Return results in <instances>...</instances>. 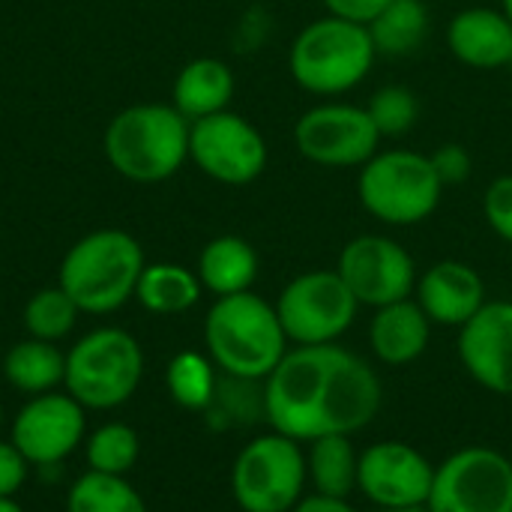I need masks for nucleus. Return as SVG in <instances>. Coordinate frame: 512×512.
Returning a JSON list of instances; mask_svg holds the SVG:
<instances>
[{
    "instance_id": "6e6552de",
    "label": "nucleus",
    "mask_w": 512,
    "mask_h": 512,
    "mask_svg": "<svg viewBox=\"0 0 512 512\" xmlns=\"http://www.w3.org/2000/svg\"><path fill=\"white\" fill-rule=\"evenodd\" d=\"M306 483V453L282 432L252 438L231 465V495L243 512H291L306 498Z\"/></svg>"
},
{
    "instance_id": "b1692460",
    "label": "nucleus",
    "mask_w": 512,
    "mask_h": 512,
    "mask_svg": "<svg viewBox=\"0 0 512 512\" xmlns=\"http://www.w3.org/2000/svg\"><path fill=\"white\" fill-rule=\"evenodd\" d=\"M357 465H360V453L345 435H330L309 444L306 471L315 495L348 498L351 492H357Z\"/></svg>"
},
{
    "instance_id": "dca6fc26",
    "label": "nucleus",
    "mask_w": 512,
    "mask_h": 512,
    "mask_svg": "<svg viewBox=\"0 0 512 512\" xmlns=\"http://www.w3.org/2000/svg\"><path fill=\"white\" fill-rule=\"evenodd\" d=\"M459 360L465 372L495 396H512V300L486 306L459 327Z\"/></svg>"
},
{
    "instance_id": "473e14b6",
    "label": "nucleus",
    "mask_w": 512,
    "mask_h": 512,
    "mask_svg": "<svg viewBox=\"0 0 512 512\" xmlns=\"http://www.w3.org/2000/svg\"><path fill=\"white\" fill-rule=\"evenodd\" d=\"M27 459L15 450L12 441H0V498H15L27 480Z\"/></svg>"
},
{
    "instance_id": "412c9836",
    "label": "nucleus",
    "mask_w": 512,
    "mask_h": 512,
    "mask_svg": "<svg viewBox=\"0 0 512 512\" xmlns=\"http://www.w3.org/2000/svg\"><path fill=\"white\" fill-rule=\"evenodd\" d=\"M198 279L216 297H231L252 291L258 279V252L249 240L237 234H222L210 240L198 255Z\"/></svg>"
},
{
    "instance_id": "6ab92c4d",
    "label": "nucleus",
    "mask_w": 512,
    "mask_h": 512,
    "mask_svg": "<svg viewBox=\"0 0 512 512\" xmlns=\"http://www.w3.org/2000/svg\"><path fill=\"white\" fill-rule=\"evenodd\" d=\"M432 339V321L414 297L375 309L369 324L372 354L384 366H411L420 360Z\"/></svg>"
},
{
    "instance_id": "f257e3e1",
    "label": "nucleus",
    "mask_w": 512,
    "mask_h": 512,
    "mask_svg": "<svg viewBox=\"0 0 512 512\" xmlns=\"http://www.w3.org/2000/svg\"><path fill=\"white\" fill-rule=\"evenodd\" d=\"M261 402L273 432L312 444L363 432L381 411L384 387L369 360L339 342L297 345L264 378Z\"/></svg>"
},
{
    "instance_id": "7ed1b4c3",
    "label": "nucleus",
    "mask_w": 512,
    "mask_h": 512,
    "mask_svg": "<svg viewBox=\"0 0 512 512\" xmlns=\"http://www.w3.org/2000/svg\"><path fill=\"white\" fill-rule=\"evenodd\" d=\"M141 243L117 228L81 237L60 261L57 285L87 315H108L135 297L144 273Z\"/></svg>"
},
{
    "instance_id": "c9c22d12",
    "label": "nucleus",
    "mask_w": 512,
    "mask_h": 512,
    "mask_svg": "<svg viewBox=\"0 0 512 512\" xmlns=\"http://www.w3.org/2000/svg\"><path fill=\"white\" fill-rule=\"evenodd\" d=\"M0 512H24V510L15 504V498H0Z\"/></svg>"
},
{
    "instance_id": "e433bc0d",
    "label": "nucleus",
    "mask_w": 512,
    "mask_h": 512,
    "mask_svg": "<svg viewBox=\"0 0 512 512\" xmlns=\"http://www.w3.org/2000/svg\"><path fill=\"white\" fill-rule=\"evenodd\" d=\"M378 512H429V507H399V510H378Z\"/></svg>"
},
{
    "instance_id": "c85d7f7f",
    "label": "nucleus",
    "mask_w": 512,
    "mask_h": 512,
    "mask_svg": "<svg viewBox=\"0 0 512 512\" xmlns=\"http://www.w3.org/2000/svg\"><path fill=\"white\" fill-rule=\"evenodd\" d=\"M78 312L81 309L72 303V297L60 285L57 288H42L24 306V327H27V333L33 339L60 342L75 330Z\"/></svg>"
},
{
    "instance_id": "2f4dec72",
    "label": "nucleus",
    "mask_w": 512,
    "mask_h": 512,
    "mask_svg": "<svg viewBox=\"0 0 512 512\" xmlns=\"http://www.w3.org/2000/svg\"><path fill=\"white\" fill-rule=\"evenodd\" d=\"M432 165H435V174L441 177L444 186H456V183H465L471 177V153L450 141V144H441L435 153H429Z\"/></svg>"
},
{
    "instance_id": "f704fd0d",
    "label": "nucleus",
    "mask_w": 512,
    "mask_h": 512,
    "mask_svg": "<svg viewBox=\"0 0 512 512\" xmlns=\"http://www.w3.org/2000/svg\"><path fill=\"white\" fill-rule=\"evenodd\" d=\"M291 512H360L348 504V498H327V495H306Z\"/></svg>"
},
{
    "instance_id": "9b49d317",
    "label": "nucleus",
    "mask_w": 512,
    "mask_h": 512,
    "mask_svg": "<svg viewBox=\"0 0 512 512\" xmlns=\"http://www.w3.org/2000/svg\"><path fill=\"white\" fill-rule=\"evenodd\" d=\"M381 141L369 111L351 102L312 105L294 126L300 156L321 168H363L381 150Z\"/></svg>"
},
{
    "instance_id": "2eb2a0df",
    "label": "nucleus",
    "mask_w": 512,
    "mask_h": 512,
    "mask_svg": "<svg viewBox=\"0 0 512 512\" xmlns=\"http://www.w3.org/2000/svg\"><path fill=\"white\" fill-rule=\"evenodd\" d=\"M432 483L435 465L408 441H378L360 453L357 492L378 510L423 507Z\"/></svg>"
},
{
    "instance_id": "5701e85b",
    "label": "nucleus",
    "mask_w": 512,
    "mask_h": 512,
    "mask_svg": "<svg viewBox=\"0 0 512 512\" xmlns=\"http://www.w3.org/2000/svg\"><path fill=\"white\" fill-rule=\"evenodd\" d=\"M66 375V354L57 348V342L42 339H24L15 342L3 357V378L12 390L27 396L51 393L57 384H63Z\"/></svg>"
},
{
    "instance_id": "9d476101",
    "label": "nucleus",
    "mask_w": 512,
    "mask_h": 512,
    "mask_svg": "<svg viewBox=\"0 0 512 512\" xmlns=\"http://www.w3.org/2000/svg\"><path fill=\"white\" fill-rule=\"evenodd\" d=\"M429 512H512V459L474 444L435 465Z\"/></svg>"
},
{
    "instance_id": "aec40b11",
    "label": "nucleus",
    "mask_w": 512,
    "mask_h": 512,
    "mask_svg": "<svg viewBox=\"0 0 512 512\" xmlns=\"http://www.w3.org/2000/svg\"><path fill=\"white\" fill-rule=\"evenodd\" d=\"M234 99V72L216 57H198L186 63L174 81V108L192 123L219 111H228Z\"/></svg>"
},
{
    "instance_id": "4be33fe9",
    "label": "nucleus",
    "mask_w": 512,
    "mask_h": 512,
    "mask_svg": "<svg viewBox=\"0 0 512 512\" xmlns=\"http://www.w3.org/2000/svg\"><path fill=\"white\" fill-rule=\"evenodd\" d=\"M366 27L378 54L408 57L426 45L432 15L423 0H387V6Z\"/></svg>"
},
{
    "instance_id": "f03ea898",
    "label": "nucleus",
    "mask_w": 512,
    "mask_h": 512,
    "mask_svg": "<svg viewBox=\"0 0 512 512\" xmlns=\"http://www.w3.org/2000/svg\"><path fill=\"white\" fill-rule=\"evenodd\" d=\"M204 345L219 372L255 384H264L288 354L276 306L252 291L216 297L204 318Z\"/></svg>"
},
{
    "instance_id": "c756f323",
    "label": "nucleus",
    "mask_w": 512,
    "mask_h": 512,
    "mask_svg": "<svg viewBox=\"0 0 512 512\" xmlns=\"http://www.w3.org/2000/svg\"><path fill=\"white\" fill-rule=\"evenodd\" d=\"M366 111H369V117H372L381 138H399V135H405V132H411L417 126L420 102H417V93L411 87L387 84V87L372 93Z\"/></svg>"
},
{
    "instance_id": "58836bf2",
    "label": "nucleus",
    "mask_w": 512,
    "mask_h": 512,
    "mask_svg": "<svg viewBox=\"0 0 512 512\" xmlns=\"http://www.w3.org/2000/svg\"><path fill=\"white\" fill-rule=\"evenodd\" d=\"M0 426H3V408H0Z\"/></svg>"
},
{
    "instance_id": "f8f14e48",
    "label": "nucleus",
    "mask_w": 512,
    "mask_h": 512,
    "mask_svg": "<svg viewBox=\"0 0 512 512\" xmlns=\"http://www.w3.org/2000/svg\"><path fill=\"white\" fill-rule=\"evenodd\" d=\"M264 135L240 114L219 111L189 126V159L216 183L246 186L267 168Z\"/></svg>"
},
{
    "instance_id": "72a5a7b5",
    "label": "nucleus",
    "mask_w": 512,
    "mask_h": 512,
    "mask_svg": "<svg viewBox=\"0 0 512 512\" xmlns=\"http://www.w3.org/2000/svg\"><path fill=\"white\" fill-rule=\"evenodd\" d=\"M324 6H327V15L357 21V24H369L387 6V0H324Z\"/></svg>"
},
{
    "instance_id": "a211bd4d",
    "label": "nucleus",
    "mask_w": 512,
    "mask_h": 512,
    "mask_svg": "<svg viewBox=\"0 0 512 512\" xmlns=\"http://www.w3.org/2000/svg\"><path fill=\"white\" fill-rule=\"evenodd\" d=\"M447 48L471 69H504L512 63V21L492 6L459 9L447 24Z\"/></svg>"
},
{
    "instance_id": "bb28decb",
    "label": "nucleus",
    "mask_w": 512,
    "mask_h": 512,
    "mask_svg": "<svg viewBox=\"0 0 512 512\" xmlns=\"http://www.w3.org/2000/svg\"><path fill=\"white\" fill-rule=\"evenodd\" d=\"M165 384L171 399L186 411H207L216 402L219 381H216V363L207 354L198 351H180L171 357Z\"/></svg>"
},
{
    "instance_id": "f3484780",
    "label": "nucleus",
    "mask_w": 512,
    "mask_h": 512,
    "mask_svg": "<svg viewBox=\"0 0 512 512\" xmlns=\"http://www.w3.org/2000/svg\"><path fill=\"white\" fill-rule=\"evenodd\" d=\"M414 300L432 324L462 327L486 306V282L471 264L447 258L417 276Z\"/></svg>"
},
{
    "instance_id": "423d86ee",
    "label": "nucleus",
    "mask_w": 512,
    "mask_h": 512,
    "mask_svg": "<svg viewBox=\"0 0 512 512\" xmlns=\"http://www.w3.org/2000/svg\"><path fill=\"white\" fill-rule=\"evenodd\" d=\"M444 195L429 153L393 147L378 150L357 174V198L369 216L390 228H411L426 222Z\"/></svg>"
},
{
    "instance_id": "20e7f679",
    "label": "nucleus",
    "mask_w": 512,
    "mask_h": 512,
    "mask_svg": "<svg viewBox=\"0 0 512 512\" xmlns=\"http://www.w3.org/2000/svg\"><path fill=\"white\" fill-rule=\"evenodd\" d=\"M189 120L174 105H132L105 129L111 168L135 183H162L189 159Z\"/></svg>"
},
{
    "instance_id": "1a4fd4ad",
    "label": "nucleus",
    "mask_w": 512,
    "mask_h": 512,
    "mask_svg": "<svg viewBox=\"0 0 512 512\" xmlns=\"http://www.w3.org/2000/svg\"><path fill=\"white\" fill-rule=\"evenodd\" d=\"M288 342L330 345L339 342L357 321L360 303L333 270H309L294 276L273 303Z\"/></svg>"
},
{
    "instance_id": "a878e982",
    "label": "nucleus",
    "mask_w": 512,
    "mask_h": 512,
    "mask_svg": "<svg viewBox=\"0 0 512 512\" xmlns=\"http://www.w3.org/2000/svg\"><path fill=\"white\" fill-rule=\"evenodd\" d=\"M66 512H147V504L126 477L84 471L66 492Z\"/></svg>"
},
{
    "instance_id": "ddd939ff",
    "label": "nucleus",
    "mask_w": 512,
    "mask_h": 512,
    "mask_svg": "<svg viewBox=\"0 0 512 512\" xmlns=\"http://www.w3.org/2000/svg\"><path fill=\"white\" fill-rule=\"evenodd\" d=\"M336 273L345 279L360 306H390L414 297L417 264L411 252L384 234H360L339 252Z\"/></svg>"
},
{
    "instance_id": "cd10ccee",
    "label": "nucleus",
    "mask_w": 512,
    "mask_h": 512,
    "mask_svg": "<svg viewBox=\"0 0 512 512\" xmlns=\"http://www.w3.org/2000/svg\"><path fill=\"white\" fill-rule=\"evenodd\" d=\"M141 456V438L126 423H105L84 438L87 471L126 477Z\"/></svg>"
},
{
    "instance_id": "0eeeda50",
    "label": "nucleus",
    "mask_w": 512,
    "mask_h": 512,
    "mask_svg": "<svg viewBox=\"0 0 512 512\" xmlns=\"http://www.w3.org/2000/svg\"><path fill=\"white\" fill-rule=\"evenodd\" d=\"M144 378V351L138 339L117 327H99L81 336L66 354V393L87 411L126 405Z\"/></svg>"
},
{
    "instance_id": "4c0bfd02",
    "label": "nucleus",
    "mask_w": 512,
    "mask_h": 512,
    "mask_svg": "<svg viewBox=\"0 0 512 512\" xmlns=\"http://www.w3.org/2000/svg\"><path fill=\"white\" fill-rule=\"evenodd\" d=\"M501 9H504V15L512 21V0H501Z\"/></svg>"
},
{
    "instance_id": "393cba45",
    "label": "nucleus",
    "mask_w": 512,
    "mask_h": 512,
    "mask_svg": "<svg viewBox=\"0 0 512 512\" xmlns=\"http://www.w3.org/2000/svg\"><path fill=\"white\" fill-rule=\"evenodd\" d=\"M201 291L204 288L198 273L180 264H147L138 279L135 297L153 315H180L201 300Z\"/></svg>"
},
{
    "instance_id": "39448f33",
    "label": "nucleus",
    "mask_w": 512,
    "mask_h": 512,
    "mask_svg": "<svg viewBox=\"0 0 512 512\" xmlns=\"http://www.w3.org/2000/svg\"><path fill=\"white\" fill-rule=\"evenodd\" d=\"M375 57L378 51L366 24L324 15L294 36L288 69L306 93L342 96L369 75Z\"/></svg>"
},
{
    "instance_id": "4468645a",
    "label": "nucleus",
    "mask_w": 512,
    "mask_h": 512,
    "mask_svg": "<svg viewBox=\"0 0 512 512\" xmlns=\"http://www.w3.org/2000/svg\"><path fill=\"white\" fill-rule=\"evenodd\" d=\"M84 405L69 393L30 396L12 420L9 441L33 468H54L69 459L87 438Z\"/></svg>"
},
{
    "instance_id": "7c9ffc66",
    "label": "nucleus",
    "mask_w": 512,
    "mask_h": 512,
    "mask_svg": "<svg viewBox=\"0 0 512 512\" xmlns=\"http://www.w3.org/2000/svg\"><path fill=\"white\" fill-rule=\"evenodd\" d=\"M483 216L489 228L512 246V174H501L483 195Z\"/></svg>"
}]
</instances>
